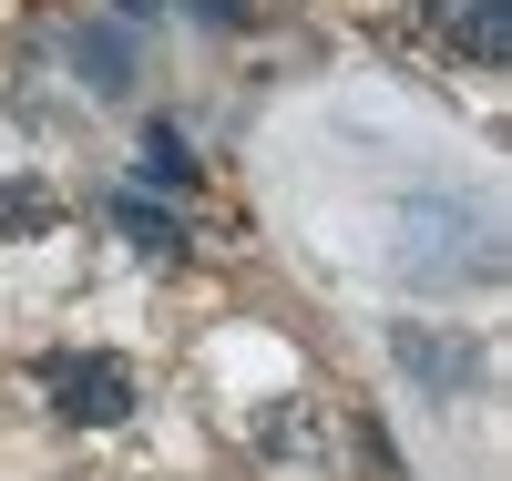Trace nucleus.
<instances>
[{
	"label": "nucleus",
	"mask_w": 512,
	"mask_h": 481,
	"mask_svg": "<svg viewBox=\"0 0 512 481\" xmlns=\"http://www.w3.org/2000/svg\"><path fill=\"white\" fill-rule=\"evenodd\" d=\"M512 236H502V215L482 205V195H410L400 205V277H420V287H492L512 256H502Z\"/></svg>",
	"instance_id": "obj_1"
},
{
	"label": "nucleus",
	"mask_w": 512,
	"mask_h": 481,
	"mask_svg": "<svg viewBox=\"0 0 512 481\" xmlns=\"http://www.w3.org/2000/svg\"><path fill=\"white\" fill-rule=\"evenodd\" d=\"M41 379H52V420H72V430H113L123 410H134V369L103 359V348H82V359H52Z\"/></svg>",
	"instance_id": "obj_2"
},
{
	"label": "nucleus",
	"mask_w": 512,
	"mask_h": 481,
	"mask_svg": "<svg viewBox=\"0 0 512 481\" xmlns=\"http://www.w3.org/2000/svg\"><path fill=\"white\" fill-rule=\"evenodd\" d=\"M400 369L420 389H441V400H472V389H482V348L451 338V328H400Z\"/></svg>",
	"instance_id": "obj_3"
},
{
	"label": "nucleus",
	"mask_w": 512,
	"mask_h": 481,
	"mask_svg": "<svg viewBox=\"0 0 512 481\" xmlns=\"http://www.w3.org/2000/svg\"><path fill=\"white\" fill-rule=\"evenodd\" d=\"M72 72L93 82V93H134V82H144V52H134V31H123V21H82V31H72Z\"/></svg>",
	"instance_id": "obj_4"
},
{
	"label": "nucleus",
	"mask_w": 512,
	"mask_h": 481,
	"mask_svg": "<svg viewBox=\"0 0 512 481\" xmlns=\"http://www.w3.org/2000/svg\"><path fill=\"white\" fill-rule=\"evenodd\" d=\"M431 21H441L472 62H512V0H431Z\"/></svg>",
	"instance_id": "obj_5"
},
{
	"label": "nucleus",
	"mask_w": 512,
	"mask_h": 481,
	"mask_svg": "<svg viewBox=\"0 0 512 481\" xmlns=\"http://www.w3.org/2000/svg\"><path fill=\"white\" fill-rule=\"evenodd\" d=\"M134 185H154V195H185V185H195V154H185V134H175V123H154V134H144Z\"/></svg>",
	"instance_id": "obj_6"
},
{
	"label": "nucleus",
	"mask_w": 512,
	"mask_h": 481,
	"mask_svg": "<svg viewBox=\"0 0 512 481\" xmlns=\"http://www.w3.org/2000/svg\"><path fill=\"white\" fill-rule=\"evenodd\" d=\"M113 226L134 236L144 256H175V246H185V226H175V215H164V205H144V195H113Z\"/></svg>",
	"instance_id": "obj_7"
},
{
	"label": "nucleus",
	"mask_w": 512,
	"mask_h": 481,
	"mask_svg": "<svg viewBox=\"0 0 512 481\" xmlns=\"http://www.w3.org/2000/svg\"><path fill=\"white\" fill-rule=\"evenodd\" d=\"M0 226H11V236H52V205L21 195V185H0Z\"/></svg>",
	"instance_id": "obj_8"
},
{
	"label": "nucleus",
	"mask_w": 512,
	"mask_h": 481,
	"mask_svg": "<svg viewBox=\"0 0 512 481\" xmlns=\"http://www.w3.org/2000/svg\"><path fill=\"white\" fill-rule=\"evenodd\" d=\"M195 21H216V31H246V0H195Z\"/></svg>",
	"instance_id": "obj_9"
},
{
	"label": "nucleus",
	"mask_w": 512,
	"mask_h": 481,
	"mask_svg": "<svg viewBox=\"0 0 512 481\" xmlns=\"http://www.w3.org/2000/svg\"><path fill=\"white\" fill-rule=\"evenodd\" d=\"M113 11H123V21H154V11H164V0H113Z\"/></svg>",
	"instance_id": "obj_10"
}]
</instances>
